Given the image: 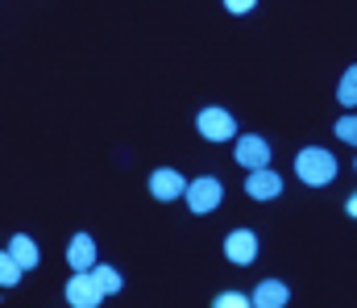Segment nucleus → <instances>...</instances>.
I'll use <instances>...</instances> for the list:
<instances>
[{
    "mask_svg": "<svg viewBox=\"0 0 357 308\" xmlns=\"http://www.w3.org/2000/svg\"><path fill=\"white\" fill-rule=\"evenodd\" d=\"M295 175L307 184V188H328L337 179V154L333 150H320V146H307L299 150L295 159Z\"/></svg>",
    "mask_w": 357,
    "mask_h": 308,
    "instance_id": "nucleus-1",
    "label": "nucleus"
},
{
    "mask_svg": "<svg viewBox=\"0 0 357 308\" xmlns=\"http://www.w3.org/2000/svg\"><path fill=\"white\" fill-rule=\"evenodd\" d=\"M187 208L195 212V217H204V212H212V208H220L225 200V184L220 179H212V175H199V179H191L187 184Z\"/></svg>",
    "mask_w": 357,
    "mask_h": 308,
    "instance_id": "nucleus-2",
    "label": "nucleus"
},
{
    "mask_svg": "<svg viewBox=\"0 0 357 308\" xmlns=\"http://www.w3.org/2000/svg\"><path fill=\"white\" fill-rule=\"evenodd\" d=\"M195 129H199V138H208V142H229V138H237V121H233V112H225V108H204V112L195 117Z\"/></svg>",
    "mask_w": 357,
    "mask_h": 308,
    "instance_id": "nucleus-3",
    "label": "nucleus"
},
{
    "mask_svg": "<svg viewBox=\"0 0 357 308\" xmlns=\"http://www.w3.org/2000/svg\"><path fill=\"white\" fill-rule=\"evenodd\" d=\"M225 258L237 263V267H250V263L258 258V237H254V229H233V233L225 237Z\"/></svg>",
    "mask_w": 357,
    "mask_h": 308,
    "instance_id": "nucleus-4",
    "label": "nucleus"
},
{
    "mask_svg": "<svg viewBox=\"0 0 357 308\" xmlns=\"http://www.w3.org/2000/svg\"><path fill=\"white\" fill-rule=\"evenodd\" d=\"M183 192H187V179L178 175L175 167H158V171L150 175V196H154V200L167 205V200H178Z\"/></svg>",
    "mask_w": 357,
    "mask_h": 308,
    "instance_id": "nucleus-5",
    "label": "nucleus"
},
{
    "mask_svg": "<svg viewBox=\"0 0 357 308\" xmlns=\"http://www.w3.org/2000/svg\"><path fill=\"white\" fill-rule=\"evenodd\" d=\"M100 300H104V292L96 288L91 271H75V279H67V305H75V308H96Z\"/></svg>",
    "mask_w": 357,
    "mask_h": 308,
    "instance_id": "nucleus-6",
    "label": "nucleus"
},
{
    "mask_svg": "<svg viewBox=\"0 0 357 308\" xmlns=\"http://www.w3.org/2000/svg\"><path fill=\"white\" fill-rule=\"evenodd\" d=\"M245 192H250L254 200H274V196L282 192V175H278V171H270V163H266V167H254V171H250V179H245Z\"/></svg>",
    "mask_w": 357,
    "mask_h": 308,
    "instance_id": "nucleus-7",
    "label": "nucleus"
},
{
    "mask_svg": "<svg viewBox=\"0 0 357 308\" xmlns=\"http://www.w3.org/2000/svg\"><path fill=\"white\" fill-rule=\"evenodd\" d=\"M237 163H241L245 171H254V167H266V163H270V146L258 138V133H245V138H237Z\"/></svg>",
    "mask_w": 357,
    "mask_h": 308,
    "instance_id": "nucleus-8",
    "label": "nucleus"
},
{
    "mask_svg": "<svg viewBox=\"0 0 357 308\" xmlns=\"http://www.w3.org/2000/svg\"><path fill=\"white\" fill-rule=\"evenodd\" d=\"M287 300H291V292H287L282 279H262V284L254 288V296H250L254 308H282Z\"/></svg>",
    "mask_w": 357,
    "mask_h": 308,
    "instance_id": "nucleus-9",
    "label": "nucleus"
},
{
    "mask_svg": "<svg viewBox=\"0 0 357 308\" xmlns=\"http://www.w3.org/2000/svg\"><path fill=\"white\" fill-rule=\"evenodd\" d=\"M67 263H71V271H91L96 267V242H91V233H75L71 237Z\"/></svg>",
    "mask_w": 357,
    "mask_h": 308,
    "instance_id": "nucleus-10",
    "label": "nucleus"
},
{
    "mask_svg": "<svg viewBox=\"0 0 357 308\" xmlns=\"http://www.w3.org/2000/svg\"><path fill=\"white\" fill-rule=\"evenodd\" d=\"M8 254L17 258L21 271H33V267H38V246H33V237H25V233H13V237H8Z\"/></svg>",
    "mask_w": 357,
    "mask_h": 308,
    "instance_id": "nucleus-11",
    "label": "nucleus"
},
{
    "mask_svg": "<svg viewBox=\"0 0 357 308\" xmlns=\"http://www.w3.org/2000/svg\"><path fill=\"white\" fill-rule=\"evenodd\" d=\"M91 279H96V288H100L104 296L121 292V284H125V279H121V275H116L112 267H104V263H96V267H91Z\"/></svg>",
    "mask_w": 357,
    "mask_h": 308,
    "instance_id": "nucleus-12",
    "label": "nucleus"
},
{
    "mask_svg": "<svg viewBox=\"0 0 357 308\" xmlns=\"http://www.w3.org/2000/svg\"><path fill=\"white\" fill-rule=\"evenodd\" d=\"M337 101L345 104V108H357V67H349V71L341 75V88H337Z\"/></svg>",
    "mask_w": 357,
    "mask_h": 308,
    "instance_id": "nucleus-13",
    "label": "nucleus"
},
{
    "mask_svg": "<svg viewBox=\"0 0 357 308\" xmlns=\"http://www.w3.org/2000/svg\"><path fill=\"white\" fill-rule=\"evenodd\" d=\"M21 279V267H17V258L8 254V250H0V288H13Z\"/></svg>",
    "mask_w": 357,
    "mask_h": 308,
    "instance_id": "nucleus-14",
    "label": "nucleus"
},
{
    "mask_svg": "<svg viewBox=\"0 0 357 308\" xmlns=\"http://www.w3.org/2000/svg\"><path fill=\"white\" fill-rule=\"evenodd\" d=\"M337 138H341L345 146H357V112H349V117L337 121Z\"/></svg>",
    "mask_w": 357,
    "mask_h": 308,
    "instance_id": "nucleus-15",
    "label": "nucleus"
},
{
    "mask_svg": "<svg viewBox=\"0 0 357 308\" xmlns=\"http://www.w3.org/2000/svg\"><path fill=\"white\" fill-rule=\"evenodd\" d=\"M216 305H225V308H245V305H250V296H241V292H220V296H216Z\"/></svg>",
    "mask_w": 357,
    "mask_h": 308,
    "instance_id": "nucleus-16",
    "label": "nucleus"
},
{
    "mask_svg": "<svg viewBox=\"0 0 357 308\" xmlns=\"http://www.w3.org/2000/svg\"><path fill=\"white\" fill-rule=\"evenodd\" d=\"M254 4H258V0H225V8L237 13V17H241V13H254Z\"/></svg>",
    "mask_w": 357,
    "mask_h": 308,
    "instance_id": "nucleus-17",
    "label": "nucleus"
},
{
    "mask_svg": "<svg viewBox=\"0 0 357 308\" xmlns=\"http://www.w3.org/2000/svg\"><path fill=\"white\" fill-rule=\"evenodd\" d=\"M345 212H349V217H357V192L349 196V200H345Z\"/></svg>",
    "mask_w": 357,
    "mask_h": 308,
    "instance_id": "nucleus-18",
    "label": "nucleus"
}]
</instances>
